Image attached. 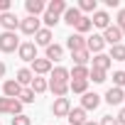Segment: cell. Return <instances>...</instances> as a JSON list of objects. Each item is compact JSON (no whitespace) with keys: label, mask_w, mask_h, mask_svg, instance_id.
Instances as JSON below:
<instances>
[{"label":"cell","mask_w":125,"mask_h":125,"mask_svg":"<svg viewBox=\"0 0 125 125\" xmlns=\"http://www.w3.org/2000/svg\"><path fill=\"white\" fill-rule=\"evenodd\" d=\"M17 47H20V39H17L15 32H3V34H0V52L10 54V52H15Z\"/></svg>","instance_id":"obj_1"},{"label":"cell","mask_w":125,"mask_h":125,"mask_svg":"<svg viewBox=\"0 0 125 125\" xmlns=\"http://www.w3.org/2000/svg\"><path fill=\"white\" fill-rule=\"evenodd\" d=\"M0 113L22 115V103H20L17 98H0Z\"/></svg>","instance_id":"obj_2"},{"label":"cell","mask_w":125,"mask_h":125,"mask_svg":"<svg viewBox=\"0 0 125 125\" xmlns=\"http://www.w3.org/2000/svg\"><path fill=\"white\" fill-rule=\"evenodd\" d=\"M69 110H71L69 98H56V101L52 103V113H54V118H66Z\"/></svg>","instance_id":"obj_3"},{"label":"cell","mask_w":125,"mask_h":125,"mask_svg":"<svg viewBox=\"0 0 125 125\" xmlns=\"http://www.w3.org/2000/svg\"><path fill=\"white\" fill-rule=\"evenodd\" d=\"M39 22H42L39 17H30V15H27L25 20H20V30H22L25 34H37V32L42 30V27H39Z\"/></svg>","instance_id":"obj_4"},{"label":"cell","mask_w":125,"mask_h":125,"mask_svg":"<svg viewBox=\"0 0 125 125\" xmlns=\"http://www.w3.org/2000/svg\"><path fill=\"white\" fill-rule=\"evenodd\" d=\"M17 54H20L22 61H34V59H37V47H34L32 42H22V44L17 47Z\"/></svg>","instance_id":"obj_5"},{"label":"cell","mask_w":125,"mask_h":125,"mask_svg":"<svg viewBox=\"0 0 125 125\" xmlns=\"http://www.w3.org/2000/svg\"><path fill=\"white\" fill-rule=\"evenodd\" d=\"M0 25L5 27V32H15L20 27V20H17L15 12H3V15H0Z\"/></svg>","instance_id":"obj_6"},{"label":"cell","mask_w":125,"mask_h":125,"mask_svg":"<svg viewBox=\"0 0 125 125\" xmlns=\"http://www.w3.org/2000/svg\"><path fill=\"white\" fill-rule=\"evenodd\" d=\"M98 105H101V96H98V93L86 91V93H83V98H81V108H83V110H96Z\"/></svg>","instance_id":"obj_7"},{"label":"cell","mask_w":125,"mask_h":125,"mask_svg":"<svg viewBox=\"0 0 125 125\" xmlns=\"http://www.w3.org/2000/svg\"><path fill=\"white\" fill-rule=\"evenodd\" d=\"M120 39H123L120 27H105V34H103V42H105V44L115 47V44H120Z\"/></svg>","instance_id":"obj_8"},{"label":"cell","mask_w":125,"mask_h":125,"mask_svg":"<svg viewBox=\"0 0 125 125\" xmlns=\"http://www.w3.org/2000/svg\"><path fill=\"white\" fill-rule=\"evenodd\" d=\"M66 47L71 49V54L74 52H83L86 49V37L83 34H71V37H66Z\"/></svg>","instance_id":"obj_9"},{"label":"cell","mask_w":125,"mask_h":125,"mask_svg":"<svg viewBox=\"0 0 125 125\" xmlns=\"http://www.w3.org/2000/svg\"><path fill=\"white\" fill-rule=\"evenodd\" d=\"M103 47H105V42H103V34H91V37L86 39V49H88V52H96V54H101V52H103Z\"/></svg>","instance_id":"obj_10"},{"label":"cell","mask_w":125,"mask_h":125,"mask_svg":"<svg viewBox=\"0 0 125 125\" xmlns=\"http://www.w3.org/2000/svg\"><path fill=\"white\" fill-rule=\"evenodd\" d=\"M91 25H96V27H110V15L105 12V10H96L93 12V17H91Z\"/></svg>","instance_id":"obj_11"},{"label":"cell","mask_w":125,"mask_h":125,"mask_svg":"<svg viewBox=\"0 0 125 125\" xmlns=\"http://www.w3.org/2000/svg\"><path fill=\"white\" fill-rule=\"evenodd\" d=\"M3 91H5V98H17V96L22 93V86H20L15 79H10V81H5Z\"/></svg>","instance_id":"obj_12"},{"label":"cell","mask_w":125,"mask_h":125,"mask_svg":"<svg viewBox=\"0 0 125 125\" xmlns=\"http://www.w3.org/2000/svg\"><path fill=\"white\" fill-rule=\"evenodd\" d=\"M30 71H32V74H39V76H42V74H49V71H52V61H47V59H34Z\"/></svg>","instance_id":"obj_13"},{"label":"cell","mask_w":125,"mask_h":125,"mask_svg":"<svg viewBox=\"0 0 125 125\" xmlns=\"http://www.w3.org/2000/svg\"><path fill=\"white\" fill-rule=\"evenodd\" d=\"M66 118H69L71 125H83V123H86V110H83V108H71Z\"/></svg>","instance_id":"obj_14"},{"label":"cell","mask_w":125,"mask_h":125,"mask_svg":"<svg viewBox=\"0 0 125 125\" xmlns=\"http://www.w3.org/2000/svg\"><path fill=\"white\" fill-rule=\"evenodd\" d=\"M25 8H27L30 17H37L39 12H44V10H47V5L42 3V0H27V3H25Z\"/></svg>","instance_id":"obj_15"},{"label":"cell","mask_w":125,"mask_h":125,"mask_svg":"<svg viewBox=\"0 0 125 125\" xmlns=\"http://www.w3.org/2000/svg\"><path fill=\"white\" fill-rule=\"evenodd\" d=\"M81 17H83V15H81L79 8H66V12H64V22L71 25V27H76V22H79Z\"/></svg>","instance_id":"obj_16"},{"label":"cell","mask_w":125,"mask_h":125,"mask_svg":"<svg viewBox=\"0 0 125 125\" xmlns=\"http://www.w3.org/2000/svg\"><path fill=\"white\" fill-rule=\"evenodd\" d=\"M123 88H108V93H105V103H110V105H118V103H123Z\"/></svg>","instance_id":"obj_17"},{"label":"cell","mask_w":125,"mask_h":125,"mask_svg":"<svg viewBox=\"0 0 125 125\" xmlns=\"http://www.w3.org/2000/svg\"><path fill=\"white\" fill-rule=\"evenodd\" d=\"M108 66H110V56H108V54H96V56H93V69L108 71Z\"/></svg>","instance_id":"obj_18"},{"label":"cell","mask_w":125,"mask_h":125,"mask_svg":"<svg viewBox=\"0 0 125 125\" xmlns=\"http://www.w3.org/2000/svg\"><path fill=\"white\" fill-rule=\"evenodd\" d=\"M61 56H64V49H61L59 44H49L47 47V56H44L47 61H59Z\"/></svg>","instance_id":"obj_19"},{"label":"cell","mask_w":125,"mask_h":125,"mask_svg":"<svg viewBox=\"0 0 125 125\" xmlns=\"http://www.w3.org/2000/svg\"><path fill=\"white\" fill-rule=\"evenodd\" d=\"M47 12H52V15H64L66 12V3H64V0H52V3L47 5Z\"/></svg>","instance_id":"obj_20"},{"label":"cell","mask_w":125,"mask_h":125,"mask_svg":"<svg viewBox=\"0 0 125 125\" xmlns=\"http://www.w3.org/2000/svg\"><path fill=\"white\" fill-rule=\"evenodd\" d=\"M69 79L71 81H88V69L86 66H74L69 71Z\"/></svg>","instance_id":"obj_21"},{"label":"cell","mask_w":125,"mask_h":125,"mask_svg":"<svg viewBox=\"0 0 125 125\" xmlns=\"http://www.w3.org/2000/svg\"><path fill=\"white\" fill-rule=\"evenodd\" d=\"M52 81H54V83H69V71H66L64 66H56V69L52 71Z\"/></svg>","instance_id":"obj_22"},{"label":"cell","mask_w":125,"mask_h":125,"mask_svg":"<svg viewBox=\"0 0 125 125\" xmlns=\"http://www.w3.org/2000/svg\"><path fill=\"white\" fill-rule=\"evenodd\" d=\"M49 91H52L56 98H64V96L69 93V83H54V81H49Z\"/></svg>","instance_id":"obj_23"},{"label":"cell","mask_w":125,"mask_h":125,"mask_svg":"<svg viewBox=\"0 0 125 125\" xmlns=\"http://www.w3.org/2000/svg\"><path fill=\"white\" fill-rule=\"evenodd\" d=\"M34 39H37V44H42V47H49L52 44V30H39L37 34H34Z\"/></svg>","instance_id":"obj_24"},{"label":"cell","mask_w":125,"mask_h":125,"mask_svg":"<svg viewBox=\"0 0 125 125\" xmlns=\"http://www.w3.org/2000/svg\"><path fill=\"white\" fill-rule=\"evenodd\" d=\"M32 79H34V74H32L30 69H20V71H17V79H15V81H17L20 86H30V83H32Z\"/></svg>","instance_id":"obj_25"},{"label":"cell","mask_w":125,"mask_h":125,"mask_svg":"<svg viewBox=\"0 0 125 125\" xmlns=\"http://www.w3.org/2000/svg\"><path fill=\"white\" fill-rule=\"evenodd\" d=\"M113 61H125V44H115L110 47V54H108Z\"/></svg>","instance_id":"obj_26"},{"label":"cell","mask_w":125,"mask_h":125,"mask_svg":"<svg viewBox=\"0 0 125 125\" xmlns=\"http://www.w3.org/2000/svg\"><path fill=\"white\" fill-rule=\"evenodd\" d=\"M30 88H32L34 93H44V91L49 88V83H47L44 79H39V76H34V79H32V83H30Z\"/></svg>","instance_id":"obj_27"},{"label":"cell","mask_w":125,"mask_h":125,"mask_svg":"<svg viewBox=\"0 0 125 125\" xmlns=\"http://www.w3.org/2000/svg\"><path fill=\"white\" fill-rule=\"evenodd\" d=\"M69 91H74V93H86V91H88V81H69Z\"/></svg>","instance_id":"obj_28"},{"label":"cell","mask_w":125,"mask_h":125,"mask_svg":"<svg viewBox=\"0 0 125 125\" xmlns=\"http://www.w3.org/2000/svg\"><path fill=\"white\" fill-rule=\"evenodd\" d=\"M79 10H81V12H96V10H98V3H96V0H81V3H79Z\"/></svg>","instance_id":"obj_29"},{"label":"cell","mask_w":125,"mask_h":125,"mask_svg":"<svg viewBox=\"0 0 125 125\" xmlns=\"http://www.w3.org/2000/svg\"><path fill=\"white\" fill-rule=\"evenodd\" d=\"M88 59H91V56H88V49H83V52H74V64H76V66H86Z\"/></svg>","instance_id":"obj_30"},{"label":"cell","mask_w":125,"mask_h":125,"mask_svg":"<svg viewBox=\"0 0 125 125\" xmlns=\"http://www.w3.org/2000/svg\"><path fill=\"white\" fill-rule=\"evenodd\" d=\"M93 25H91V17H81L79 22H76V34H83V32H88Z\"/></svg>","instance_id":"obj_31"},{"label":"cell","mask_w":125,"mask_h":125,"mask_svg":"<svg viewBox=\"0 0 125 125\" xmlns=\"http://www.w3.org/2000/svg\"><path fill=\"white\" fill-rule=\"evenodd\" d=\"M17 98H20V103H34V91L32 88H22V93Z\"/></svg>","instance_id":"obj_32"},{"label":"cell","mask_w":125,"mask_h":125,"mask_svg":"<svg viewBox=\"0 0 125 125\" xmlns=\"http://www.w3.org/2000/svg\"><path fill=\"white\" fill-rule=\"evenodd\" d=\"M88 79H93V83H103V81H105V71L91 69V71H88Z\"/></svg>","instance_id":"obj_33"},{"label":"cell","mask_w":125,"mask_h":125,"mask_svg":"<svg viewBox=\"0 0 125 125\" xmlns=\"http://www.w3.org/2000/svg\"><path fill=\"white\" fill-rule=\"evenodd\" d=\"M42 22H44V25H47V30H49V27H54V25L59 22V17H56V15H52V12H44Z\"/></svg>","instance_id":"obj_34"},{"label":"cell","mask_w":125,"mask_h":125,"mask_svg":"<svg viewBox=\"0 0 125 125\" xmlns=\"http://www.w3.org/2000/svg\"><path fill=\"white\" fill-rule=\"evenodd\" d=\"M113 83H115V88H123L125 86V71H115L113 74Z\"/></svg>","instance_id":"obj_35"},{"label":"cell","mask_w":125,"mask_h":125,"mask_svg":"<svg viewBox=\"0 0 125 125\" xmlns=\"http://www.w3.org/2000/svg\"><path fill=\"white\" fill-rule=\"evenodd\" d=\"M12 125H32V120H30V115H15Z\"/></svg>","instance_id":"obj_36"},{"label":"cell","mask_w":125,"mask_h":125,"mask_svg":"<svg viewBox=\"0 0 125 125\" xmlns=\"http://www.w3.org/2000/svg\"><path fill=\"white\" fill-rule=\"evenodd\" d=\"M98 125H120V123H118V118H113V115H103V120H101Z\"/></svg>","instance_id":"obj_37"},{"label":"cell","mask_w":125,"mask_h":125,"mask_svg":"<svg viewBox=\"0 0 125 125\" xmlns=\"http://www.w3.org/2000/svg\"><path fill=\"white\" fill-rule=\"evenodd\" d=\"M118 27H120V30L125 27V10H120V12H118Z\"/></svg>","instance_id":"obj_38"},{"label":"cell","mask_w":125,"mask_h":125,"mask_svg":"<svg viewBox=\"0 0 125 125\" xmlns=\"http://www.w3.org/2000/svg\"><path fill=\"white\" fill-rule=\"evenodd\" d=\"M0 12H10V0H0Z\"/></svg>","instance_id":"obj_39"},{"label":"cell","mask_w":125,"mask_h":125,"mask_svg":"<svg viewBox=\"0 0 125 125\" xmlns=\"http://www.w3.org/2000/svg\"><path fill=\"white\" fill-rule=\"evenodd\" d=\"M118 123L125 125V108H120V113H118Z\"/></svg>","instance_id":"obj_40"},{"label":"cell","mask_w":125,"mask_h":125,"mask_svg":"<svg viewBox=\"0 0 125 125\" xmlns=\"http://www.w3.org/2000/svg\"><path fill=\"white\" fill-rule=\"evenodd\" d=\"M5 71H8V66L3 64V61H0V79H3V76H5Z\"/></svg>","instance_id":"obj_41"},{"label":"cell","mask_w":125,"mask_h":125,"mask_svg":"<svg viewBox=\"0 0 125 125\" xmlns=\"http://www.w3.org/2000/svg\"><path fill=\"white\" fill-rule=\"evenodd\" d=\"M83 125H98V123H91V120H86V123H83Z\"/></svg>","instance_id":"obj_42"},{"label":"cell","mask_w":125,"mask_h":125,"mask_svg":"<svg viewBox=\"0 0 125 125\" xmlns=\"http://www.w3.org/2000/svg\"><path fill=\"white\" fill-rule=\"evenodd\" d=\"M120 32H123V34H125V27H123V30H120Z\"/></svg>","instance_id":"obj_43"},{"label":"cell","mask_w":125,"mask_h":125,"mask_svg":"<svg viewBox=\"0 0 125 125\" xmlns=\"http://www.w3.org/2000/svg\"><path fill=\"white\" fill-rule=\"evenodd\" d=\"M123 101H125V96H123Z\"/></svg>","instance_id":"obj_44"}]
</instances>
